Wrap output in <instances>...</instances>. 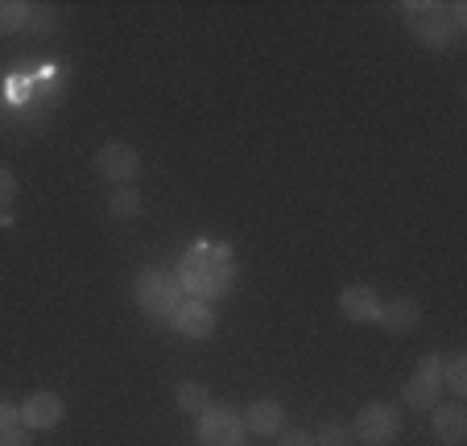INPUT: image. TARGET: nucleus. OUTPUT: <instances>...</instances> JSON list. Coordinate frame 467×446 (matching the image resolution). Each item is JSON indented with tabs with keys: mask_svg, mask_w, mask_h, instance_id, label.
Masks as SVG:
<instances>
[{
	"mask_svg": "<svg viewBox=\"0 0 467 446\" xmlns=\"http://www.w3.org/2000/svg\"><path fill=\"white\" fill-rule=\"evenodd\" d=\"M174 277L186 297L220 302V297H228L232 285H236V256H232V248L220 244V240H199V244H191L182 253Z\"/></svg>",
	"mask_w": 467,
	"mask_h": 446,
	"instance_id": "nucleus-1",
	"label": "nucleus"
},
{
	"mask_svg": "<svg viewBox=\"0 0 467 446\" xmlns=\"http://www.w3.org/2000/svg\"><path fill=\"white\" fill-rule=\"evenodd\" d=\"M132 294H137V306L153 318H170L178 310V302L186 297L182 285H178V277H174V269H166V264H150V269L137 273Z\"/></svg>",
	"mask_w": 467,
	"mask_h": 446,
	"instance_id": "nucleus-2",
	"label": "nucleus"
},
{
	"mask_svg": "<svg viewBox=\"0 0 467 446\" xmlns=\"http://www.w3.org/2000/svg\"><path fill=\"white\" fill-rule=\"evenodd\" d=\"M397 434H401V405L393 401L364 405L352 421V438L360 446H389Z\"/></svg>",
	"mask_w": 467,
	"mask_h": 446,
	"instance_id": "nucleus-3",
	"label": "nucleus"
},
{
	"mask_svg": "<svg viewBox=\"0 0 467 446\" xmlns=\"http://www.w3.org/2000/svg\"><path fill=\"white\" fill-rule=\"evenodd\" d=\"M194 438H199V446H240L244 442V421L232 405L212 401L194 418Z\"/></svg>",
	"mask_w": 467,
	"mask_h": 446,
	"instance_id": "nucleus-4",
	"label": "nucleus"
},
{
	"mask_svg": "<svg viewBox=\"0 0 467 446\" xmlns=\"http://www.w3.org/2000/svg\"><path fill=\"white\" fill-rule=\"evenodd\" d=\"M406 13H410L406 17L410 34H414L422 46H431V50H442V46H451L459 37V29L451 26V17H442L447 5H418V0H410Z\"/></svg>",
	"mask_w": 467,
	"mask_h": 446,
	"instance_id": "nucleus-5",
	"label": "nucleus"
},
{
	"mask_svg": "<svg viewBox=\"0 0 467 446\" xmlns=\"http://www.w3.org/2000/svg\"><path fill=\"white\" fill-rule=\"evenodd\" d=\"M96 170L104 182H116V186H129L141 170V153L124 140H108L104 149H96Z\"/></svg>",
	"mask_w": 467,
	"mask_h": 446,
	"instance_id": "nucleus-6",
	"label": "nucleus"
},
{
	"mask_svg": "<svg viewBox=\"0 0 467 446\" xmlns=\"http://www.w3.org/2000/svg\"><path fill=\"white\" fill-rule=\"evenodd\" d=\"M442 393V359L439 356H422L414 368V377L406 385V405L410 410H434Z\"/></svg>",
	"mask_w": 467,
	"mask_h": 446,
	"instance_id": "nucleus-7",
	"label": "nucleus"
},
{
	"mask_svg": "<svg viewBox=\"0 0 467 446\" xmlns=\"http://www.w3.org/2000/svg\"><path fill=\"white\" fill-rule=\"evenodd\" d=\"M174 331L186 335V339H212L215 327H220V315H215L212 302H199V297H182L174 315Z\"/></svg>",
	"mask_w": 467,
	"mask_h": 446,
	"instance_id": "nucleus-8",
	"label": "nucleus"
},
{
	"mask_svg": "<svg viewBox=\"0 0 467 446\" xmlns=\"http://www.w3.org/2000/svg\"><path fill=\"white\" fill-rule=\"evenodd\" d=\"M62 413H67V405H62L58 393H34V397H26V401L17 405V421L29 430V434L54 430L62 421Z\"/></svg>",
	"mask_w": 467,
	"mask_h": 446,
	"instance_id": "nucleus-9",
	"label": "nucleus"
},
{
	"mask_svg": "<svg viewBox=\"0 0 467 446\" xmlns=\"http://www.w3.org/2000/svg\"><path fill=\"white\" fill-rule=\"evenodd\" d=\"M240 421H244V434L277 438L285 430V410H282V401H269V397H261V401H253L244 413H240Z\"/></svg>",
	"mask_w": 467,
	"mask_h": 446,
	"instance_id": "nucleus-10",
	"label": "nucleus"
},
{
	"mask_svg": "<svg viewBox=\"0 0 467 446\" xmlns=\"http://www.w3.org/2000/svg\"><path fill=\"white\" fill-rule=\"evenodd\" d=\"M339 315L348 323H377L380 318V294L372 285H348L339 294Z\"/></svg>",
	"mask_w": 467,
	"mask_h": 446,
	"instance_id": "nucleus-11",
	"label": "nucleus"
},
{
	"mask_svg": "<svg viewBox=\"0 0 467 446\" xmlns=\"http://www.w3.org/2000/svg\"><path fill=\"white\" fill-rule=\"evenodd\" d=\"M380 327L389 335H410L418 323H422V306H418L414 297H397V302H380Z\"/></svg>",
	"mask_w": 467,
	"mask_h": 446,
	"instance_id": "nucleus-12",
	"label": "nucleus"
},
{
	"mask_svg": "<svg viewBox=\"0 0 467 446\" xmlns=\"http://www.w3.org/2000/svg\"><path fill=\"white\" fill-rule=\"evenodd\" d=\"M434 438H439V442L442 446H459V442H463V438H467V410H463V405H455V401H451V405H434Z\"/></svg>",
	"mask_w": 467,
	"mask_h": 446,
	"instance_id": "nucleus-13",
	"label": "nucleus"
},
{
	"mask_svg": "<svg viewBox=\"0 0 467 446\" xmlns=\"http://www.w3.org/2000/svg\"><path fill=\"white\" fill-rule=\"evenodd\" d=\"M34 21V9H29L26 0H0V34H21V29Z\"/></svg>",
	"mask_w": 467,
	"mask_h": 446,
	"instance_id": "nucleus-14",
	"label": "nucleus"
},
{
	"mask_svg": "<svg viewBox=\"0 0 467 446\" xmlns=\"http://www.w3.org/2000/svg\"><path fill=\"white\" fill-rule=\"evenodd\" d=\"M108 215H112V219L141 215V191H137V186H116L112 199H108Z\"/></svg>",
	"mask_w": 467,
	"mask_h": 446,
	"instance_id": "nucleus-15",
	"label": "nucleus"
},
{
	"mask_svg": "<svg viewBox=\"0 0 467 446\" xmlns=\"http://www.w3.org/2000/svg\"><path fill=\"white\" fill-rule=\"evenodd\" d=\"M174 401H178V410L182 413H194V418H199V413L212 405V397H207V389L199 385V380H186V385H178Z\"/></svg>",
	"mask_w": 467,
	"mask_h": 446,
	"instance_id": "nucleus-16",
	"label": "nucleus"
},
{
	"mask_svg": "<svg viewBox=\"0 0 467 446\" xmlns=\"http://www.w3.org/2000/svg\"><path fill=\"white\" fill-rule=\"evenodd\" d=\"M442 389H451L455 397H467V356L463 351L442 359Z\"/></svg>",
	"mask_w": 467,
	"mask_h": 446,
	"instance_id": "nucleus-17",
	"label": "nucleus"
},
{
	"mask_svg": "<svg viewBox=\"0 0 467 446\" xmlns=\"http://www.w3.org/2000/svg\"><path fill=\"white\" fill-rule=\"evenodd\" d=\"M352 426H339V421H327L323 430L315 434V446H352Z\"/></svg>",
	"mask_w": 467,
	"mask_h": 446,
	"instance_id": "nucleus-18",
	"label": "nucleus"
},
{
	"mask_svg": "<svg viewBox=\"0 0 467 446\" xmlns=\"http://www.w3.org/2000/svg\"><path fill=\"white\" fill-rule=\"evenodd\" d=\"M13 199H17V174L9 166H0V219L9 215Z\"/></svg>",
	"mask_w": 467,
	"mask_h": 446,
	"instance_id": "nucleus-19",
	"label": "nucleus"
},
{
	"mask_svg": "<svg viewBox=\"0 0 467 446\" xmlns=\"http://www.w3.org/2000/svg\"><path fill=\"white\" fill-rule=\"evenodd\" d=\"M0 446H34V434H29L26 426H13L0 434Z\"/></svg>",
	"mask_w": 467,
	"mask_h": 446,
	"instance_id": "nucleus-20",
	"label": "nucleus"
},
{
	"mask_svg": "<svg viewBox=\"0 0 467 446\" xmlns=\"http://www.w3.org/2000/svg\"><path fill=\"white\" fill-rule=\"evenodd\" d=\"M277 446H315V434H306V430H282Z\"/></svg>",
	"mask_w": 467,
	"mask_h": 446,
	"instance_id": "nucleus-21",
	"label": "nucleus"
},
{
	"mask_svg": "<svg viewBox=\"0 0 467 446\" xmlns=\"http://www.w3.org/2000/svg\"><path fill=\"white\" fill-rule=\"evenodd\" d=\"M13 426H21V421H17V405L0 397V434H5V430H13Z\"/></svg>",
	"mask_w": 467,
	"mask_h": 446,
	"instance_id": "nucleus-22",
	"label": "nucleus"
}]
</instances>
